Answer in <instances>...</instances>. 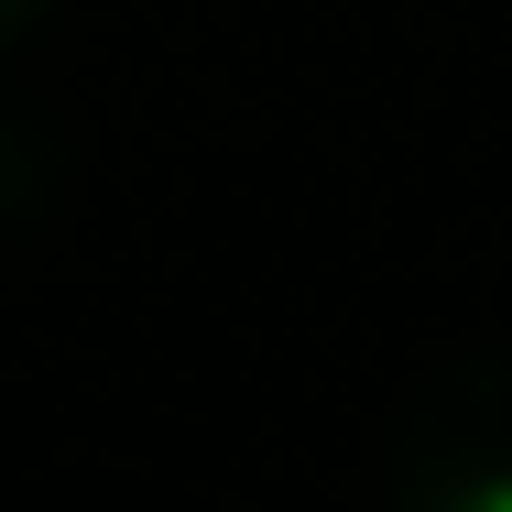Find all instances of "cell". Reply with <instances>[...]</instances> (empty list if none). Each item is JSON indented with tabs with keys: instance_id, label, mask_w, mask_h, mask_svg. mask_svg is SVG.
Here are the masks:
<instances>
[{
	"instance_id": "6da1fadb",
	"label": "cell",
	"mask_w": 512,
	"mask_h": 512,
	"mask_svg": "<svg viewBox=\"0 0 512 512\" xmlns=\"http://www.w3.org/2000/svg\"><path fill=\"white\" fill-rule=\"evenodd\" d=\"M371 480L393 512H512V349H458L414 382Z\"/></svg>"
},
{
	"instance_id": "7a4b0ae2",
	"label": "cell",
	"mask_w": 512,
	"mask_h": 512,
	"mask_svg": "<svg viewBox=\"0 0 512 512\" xmlns=\"http://www.w3.org/2000/svg\"><path fill=\"white\" fill-rule=\"evenodd\" d=\"M66 197V142L33 120V109L0 99V240H33Z\"/></svg>"
},
{
	"instance_id": "3957f363",
	"label": "cell",
	"mask_w": 512,
	"mask_h": 512,
	"mask_svg": "<svg viewBox=\"0 0 512 512\" xmlns=\"http://www.w3.org/2000/svg\"><path fill=\"white\" fill-rule=\"evenodd\" d=\"M44 11H55V0H0V44H22V33L44 22Z\"/></svg>"
}]
</instances>
